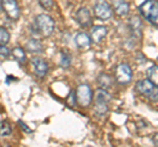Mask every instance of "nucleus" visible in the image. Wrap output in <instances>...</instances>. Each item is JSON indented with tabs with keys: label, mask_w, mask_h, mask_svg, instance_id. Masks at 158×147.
<instances>
[{
	"label": "nucleus",
	"mask_w": 158,
	"mask_h": 147,
	"mask_svg": "<svg viewBox=\"0 0 158 147\" xmlns=\"http://www.w3.org/2000/svg\"><path fill=\"white\" fill-rule=\"evenodd\" d=\"M33 26H34V30H37V33L42 34L44 37H50L54 32L56 22H54L52 16L41 13V14H37V17L34 18Z\"/></svg>",
	"instance_id": "1"
},
{
	"label": "nucleus",
	"mask_w": 158,
	"mask_h": 147,
	"mask_svg": "<svg viewBox=\"0 0 158 147\" xmlns=\"http://www.w3.org/2000/svg\"><path fill=\"white\" fill-rule=\"evenodd\" d=\"M141 16L149 22L158 25V2L157 0H145L138 7Z\"/></svg>",
	"instance_id": "2"
},
{
	"label": "nucleus",
	"mask_w": 158,
	"mask_h": 147,
	"mask_svg": "<svg viewBox=\"0 0 158 147\" xmlns=\"http://www.w3.org/2000/svg\"><path fill=\"white\" fill-rule=\"evenodd\" d=\"M136 91L152 101H158V87L153 84L149 79L138 81L136 84Z\"/></svg>",
	"instance_id": "3"
},
{
	"label": "nucleus",
	"mask_w": 158,
	"mask_h": 147,
	"mask_svg": "<svg viewBox=\"0 0 158 147\" xmlns=\"http://www.w3.org/2000/svg\"><path fill=\"white\" fill-rule=\"evenodd\" d=\"M111 101V95L107 89L99 88L95 93V112L99 116H103L108 112V102Z\"/></svg>",
	"instance_id": "4"
},
{
	"label": "nucleus",
	"mask_w": 158,
	"mask_h": 147,
	"mask_svg": "<svg viewBox=\"0 0 158 147\" xmlns=\"http://www.w3.org/2000/svg\"><path fill=\"white\" fill-rule=\"evenodd\" d=\"M75 99L77 104L81 106H88L92 101V91L88 84H81L78 85L75 91Z\"/></svg>",
	"instance_id": "5"
},
{
	"label": "nucleus",
	"mask_w": 158,
	"mask_h": 147,
	"mask_svg": "<svg viewBox=\"0 0 158 147\" xmlns=\"http://www.w3.org/2000/svg\"><path fill=\"white\" fill-rule=\"evenodd\" d=\"M132 70L131 67L125 65V63H123V65H118L116 67V71H115V77L118 84H123V85H127L129 84L131 80H132Z\"/></svg>",
	"instance_id": "6"
},
{
	"label": "nucleus",
	"mask_w": 158,
	"mask_h": 147,
	"mask_svg": "<svg viewBox=\"0 0 158 147\" xmlns=\"http://www.w3.org/2000/svg\"><path fill=\"white\" fill-rule=\"evenodd\" d=\"M94 14L100 20H110L112 17V7L104 0H99L94 6Z\"/></svg>",
	"instance_id": "7"
},
{
	"label": "nucleus",
	"mask_w": 158,
	"mask_h": 147,
	"mask_svg": "<svg viewBox=\"0 0 158 147\" xmlns=\"http://www.w3.org/2000/svg\"><path fill=\"white\" fill-rule=\"evenodd\" d=\"M2 9L6 12L8 18H11L12 21L19 20L20 8H19V4L16 3V0H2Z\"/></svg>",
	"instance_id": "8"
},
{
	"label": "nucleus",
	"mask_w": 158,
	"mask_h": 147,
	"mask_svg": "<svg viewBox=\"0 0 158 147\" xmlns=\"http://www.w3.org/2000/svg\"><path fill=\"white\" fill-rule=\"evenodd\" d=\"M32 66H33V70H34L36 76H38V77H45L46 76L49 67H48V63L44 59H41V58H33Z\"/></svg>",
	"instance_id": "9"
},
{
	"label": "nucleus",
	"mask_w": 158,
	"mask_h": 147,
	"mask_svg": "<svg viewBox=\"0 0 158 147\" xmlns=\"http://www.w3.org/2000/svg\"><path fill=\"white\" fill-rule=\"evenodd\" d=\"M107 34H108V29L106 26L95 25V26H92L91 32H90V38H91V41L99 43L107 37Z\"/></svg>",
	"instance_id": "10"
},
{
	"label": "nucleus",
	"mask_w": 158,
	"mask_h": 147,
	"mask_svg": "<svg viewBox=\"0 0 158 147\" xmlns=\"http://www.w3.org/2000/svg\"><path fill=\"white\" fill-rule=\"evenodd\" d=\"M75 20L81 26H88L92 22V16L91 12L87 8H81L75 13Z\"/></svg>",
	"instance_id": "11"
},
{
	"label": "nucleus",
	"mask_w": 158,
	"mask_h": 147,
	"mask_svg": "<svg viewBox=\"0 0 158 147\" xmlns=\"http://www.w3.org/2000/svg\"><path fill=\"white\" fill-rule=\"evenodd\" d=\"M112 8L120 17H124L129 13V4L125 0H112Z\"/></svg>",
	"instance_id": "12"
},
{
	"label": "nucleus",
	"mask_w": 158,
	"mask_h": 147,
	"mask_svg": "<svg viewBox=\"0 0 158 147\" xmlns=\"http://www.w3.org/2000/svg\"><path fill=\"white\" fill-rule=\"evenodd\" d=\"M75 45L79 47V49H88L91 46V38L88 34L86 33H78L75 36Z\"/></svg>",
	"instance_id": "13"
},
{
	"label": "nucleus",
	"mask_w": 158,
	"mask_h": 147,
	"mask_svg": "<svg viewBox=\"0 0 158 147\" xmlns=\"http://www.w3.org/2000/svg\"><path fill=\"white\" fill-rule=\"evenodd\" d=\"M129 29H131V33H132L136 38H140L141 30H142V24H141L140 18H138V17L131 18V21H129Z\"/></svg>",
	"instance_id": "14"
},
{
	"label": "nucleus",
	"mask_w": 158,
	"mask_h": 147,
	"mask_svg": "<svg viewBox=\"0 0 158 147\" xmlns=\"http://www.w3.org/2000/svg\"><path fill=\"white\" fill-rule=\"evenodd\" d=\"M42 43L40 42L38 40H36V38H31V40L27 41V45H25V50L29 51V53H41L42 51Z\"/></svg>",
	"instance_id": "15"
},
{
	"label": "nucleus",
	"mask_w": 158,
	"mask_h": 147,
	"mask_svg": "<svg viewBox=\"0 0 158 147\" xmlns=\"http://www.w3.org/2000/svg\"><path fill=\"white\" fill-rule=\"evenodd\" d=\"M146 75H148V79L154 85L158 87V66H152L150 68H148Z\"/></svg>",
	"instance_id": "16"
},
{
	"label": "nucleus",
	"mask_w": 158,
	"mask_h": 147,
	"mask_svg": "<svg viewBox=\"0 0 158 147\" xmlns=\"http://www.w3.org/2000/svg\"><path fill=\"white\" fill-rule=\"evenodd\" d=\"M98 81H99L100 88H103V89H108V88L112 85V77L110 75H107V74H102V75L98 77Z\"/></svg>",
	"instance_id": "17"
},
{
	"label": "nucleus",
	"mask_w": 158,
	"mask_h": 147,
	"mask_svg": "<svg viewBox=\"0 0 158 147\" xmlns=\"http://www.w3.org/2000/svg\"><path fill=\"white\" fill-rule=\"evenodd\" d=\"M11 53L13 54L15 59L19 61L20 63H24V62H25V59H27V54H25V50H24L23 47H20V46L15 47Z\"/></svg>",
	"instance_id": "18"
},
{
	"label": "nucleus",
	"mask_w": 158,
	"mask_h": 147,
	"mask_svg": "<svg viewBox=\"0 0 158 147\" xmlns=\"http://www.w3.org/2000/svg\"><path fill=\"white\" fill-rule=\"evenodd\" d=\"M71 63V57L67 51H61V55H59V66L63 68H67Z\"/></svg>",
	"instance_id": "19"
},
{
	"label": "nucleus",
	"mask_w": 158,
	"mask_h": 147,
	"mask_svg": "<svg viewBox=\"0 0 158 147\" xmlns=\"http://www.w3.org/2000/svg\"><path fill=\"white\" fill-rule=\"evenodd\" d=\"M12 133V127L9 125V122L2 121L0 122V137H8Z\"/></svg>",
	"instance_id": "20"
},
{
	"label": "nucleus",
	"mask_w": 158,
	"mask_h": 147,
	"mask_svg": "<svg viewBox=\"0 0 158 147\" xmlns=\"http://www.w3.org/2000/svg\"><path fill=\"white\" fill-rule=\"evenodd\" d=\"M9 38H11V36H9L8 30L6 28L0 26V45H7L9 42Z\"/></svg>",
	"instance_id": "21"
},
{
	"label": "nucleus",
	"mask_w": 158,
	"mask_h": 147,
	"mask_svg": "<svg viewBox=\"0 0 158 147\" xmlns=\"http://www.w3.org/2000/svg\"><path fill=\"white\" fill-rule=\"evenodd\" d=\"M38 2H40V6H41L44 9H48V11H50L54 6L53 0H38Z\"/></svg>",
	"instance_id": "22"
},
{
	"label": "nucleus",
	"mask_w": 158,
	"mask_h": 147,
	"mask_svg": "<svg viewBox=\"0 0 158 147\" xmlns=\"http://www.w3.org/2000/svg\"><path fill=\"white\" fill-rule=\"evenodd\" d=\"M11 50L7 47V45H0V57H9Z\"/></svg>",
	"instance_id": "23"
},
{
	"label": "nucleus",
	"mask_w": 158,
	"mask_h": 147,
	"mask_svg": "<svg viewBox=\"0 0 158 147\" xmlns=\"http://www.w3.org/2000/svg\"><path fill=\"white\" fill-rule=\"evenodd\" d=\"M67 101H70L71 106L77 105V99H75V93H74V92H70V95H69V97H67Z\"/></svg>",
	"instance_id": "24"
},
{
	"label": "nucleus",
	"mask_w": 158,
	"mask_h": 147,
	"mask_svg": "<svg viewBox=\"0 0 158 147\" xmlns=\"http://www.w3.org/2000/svg\"><path fill=\"white\" fill-rule=\"evenodd\" d=\"M19 124H20V126L23 127V130H24V131H28V133H32V130L29 129V127H28V126H27L25 124H24L23 121H19Z\"/></svg>",
	"instance_id": "25"
},
{
	"label": "nucleus",
	"mask_w": 158,
	"mask_h": 147,
	"mask_svg": "<svg viewBox=\"0 0 158 147\" xmlns=\"http://www.w3.org/2000/svg\"><path fill=\"white\" fill-rule=\"evenodd\" d=\"M153 143H154L156 146H158V133H156L154 135H153Z\"/></svg>",
	"instance_id": "26"
},
{
	"label": "nucleus",
	"mask_w": 158,
	"mask_h": 147,
	"mask_svg": "<svg viewBox=\"0 0 158 147\" xmlns=\"http://www.w3.org/2000/svg\"><path fill=\"white\" fill-rule=\"evenodd\" d=\"M0 9H2V0H0Z\"/></svg>",
	"instance_id": "27"
}]
</instances>
